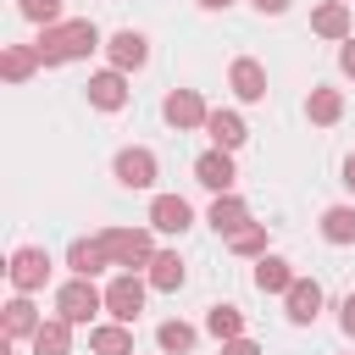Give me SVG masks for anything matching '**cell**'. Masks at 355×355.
<instances>
[{
    "instance_id": "1",
    "label": "cell",
    "mask_w": 355,
    "mask_h": 355,
    "mask_svg": "<svg viewBox=\"0 0 355 355\" xmlns=\"http://www.w3.org/2000/svg\"><path fill=\"white\" fill-rule=\"evenodd\" d=\"M100 44H105V39H100V28H94L89 17H67V22H55V28H39V39H33V50H39L44 67L89 61Z\"/></svg>"
},
{
    "instance_id": "2",
    "label": "cell",
    "mask_w": 355,
    "mask_h": 355,
    "mask_svg": "<svg viewBox=\"0 0 355 355\" xmlns=\"http://www.w3.org/2000/svg\"><path fill=\"white\" fill-rule=\"evenodd\" d=\"M94 239L105 244V255H111L116 272H150V261H155V239H150V227H100Z\"/></svg>"
},
{
    "instance_id": "3",
    "label": "cell",
    "mask_w": 355,
    "mask_h": 355,
    "mask_svg": "<svg viewBox=\"0 0 355 355\" xmlns=\"http://www.w3.org/2000/svg\"><path fill=\"white\" fill-rule=\"evenodd\" d=\"M100 311H105V288H94V277H67L55 288V316H67L72 327H94Z\"/></svg>"
},
{
    "instance_id": "4",
    "label": "cell",
    "mask_w": 355,
    "mask_h": 355,
    "mask_svg": "<svg viewBox=\"0 0 355 355\" xmlns=\"http://www.w3.org/2000/svg\"><path fill=\"white\" fill-rule=\"evenodd\" d=\"M144 294H150V277H144V272H116V277L105 283V316L133 327L139 311H144Z\"/></svg>"
},
{
    "instance_id": "5",
    "label": "cell",
    "mask_w": 355,
    "mask_h": 355,
    "mask_svg": "<svg viewBox=\"0 0 355 355\" xmlns=\"http://www.w3.org/2000/svg\"><path fill=\"white\" fill-rule=\"evenodd\" d=\"M111 178H116L122 189H155L161 161H155V150H144V144H122V150L111 155Z\"/></svg>"
},
{
    "instance_id": "6",
    "label": "cell",
    "mask_w": 355,
    "mask_h": 355,
    "mask_svg": "<svg viewBox=\"0 0 355 355\" xmlns=\"http://www.w3.org/2000/svg\"><path fill=\"white\" fill-rule=\"evenodd\" d=\"M6 277H11L17 294H39V288L50 283V250H39V244H17Z\"/></svg>"
},
{
    "instance_id": "7",
    "label": "cell",
    "mask_w": 355,
    "mask_h": 355,
    "mask_svg": "<svg viewBox=\"0 0 355 355\" xmlns=\"http://www.w3.org/2000/svg\"><path fill=\"white\" fill-rule=\"evenodd\" d=\"M161 116H166L178 133H189V128H205L211 105H205V94H200V89H172V94L161 100Z\"/></svg>"
},
{
    "instance_id": "8",
    "label": "cell",
    "mask_w": 355,
    "mask_h": 355,
    "mask_svg": "<svg viewBox=\"0 0 355 355\" xmlns=\"http://www.w3.org/2000/svg\"><path fill=\"white\" fill-rule=\"evenodd\" d=\"M83 94H89V105H94V111H122V105H128V72L100 67V72H89Z\"/></svg>"
},
{
    "instance_id": "9",
    "label": "cell",
    "mask_w": 355,
    "mask_h": 355,
    "mask_svg": "<svg viewBox=\"0 0 355 355\" xmlns=\"http://www.w3.org/2000/svg\"><path fill=\"white\" fill-rule=\"evenodd\" d=\"M150 227L183 239V233L194 227V205H189L183 194H155V200H150Z\"/></svg>"
},
{
    "instance_id": "10",
    "label": "cell",
    "mask_w": 355,
    "mask_h": 355,
    "mask_svg": "<svg viewBox=\"0 0 355 355\" xmlns=\"http://www.w3.org/2000/svg\"><path fill=\"white\" fill-rule=\"evenodd\" d=\"M105 55H111L116 72H139V67L150 61V39H144L139 28H116V33L105 39Z\"/></svg>"
},
{
    "instance_id": "11",
    "label": "cell",
    "mask_w": 355,
    "mask_h": 355,
    "mask_svg": "<svg viewBox=\"0 0 355 355\" xmlns=\"http://www.w3.org/2000/svg\"><path fill=\"white\" fill-rule=\"evenodd\" d=\"M283 316H288L294 327H311V322L322 316V283H316V277H294V288L283 294Z\"/></svg>"
},
{
    "instance_id": "12",
    "label": "cell",
    "mask_w": 355,
    "mask_h": 355,
    "mask_svg": "<svg viewBox=\"0 0 355 355\" xmlns=\"http://www.w3.org/2000/svg\"><path fill=\"white\" fill-rule=\"evenodd\" d=\"M233 155L227 150H205V155H194V183L200 189H211V194H233Z\"/></svg>"
},
{
    "instance_id": "13",
    "label": "cell",
    "mask_w": 355,
    "mask_h": 355,
    "mask_svg": "<svg viewBox=\"0 0 355 355\" xmlns=\"http://www.w3.org/2000/svg\"><path fill=\"white\" fill-rule=\"evenodd\" d=\"M227 89L244 100V105H255V100H266V67L255 61V55H239L233 67H227Z\"/></svg>"
},
{
    "instance_id": "14",
    "label": "cell",
    "mask_w": 355,
    "mask_h": 355,
    "mask_svg": "<svg viewBox=\"0 0 355 355\" xmlns=\"http://www.w3.org/2000/svg\"><path fill=\"white\" fill-rule=\"evenodd\" d=\"M39 327H44V316L33 311V300H28V294L6 300V311H0V338H11V344H17V338H33Z\"/></svg>"
},
{
    "instance_id": "15",
    "label": "cell",
    "mask_w": 355,
    "mask_h": 355,
    "mask_svg": "<svg viewBox=\"0 0 355 355\" xmlns=\"http://www.w3.org/2000/svg\"><path fill=\"white\" fill-rule=\"evenodd\" d=\"M205 222H211L222 239H233V233H244V227H250V205H244L239 194H216V200H211V211H205Z\"/></svg>"
},
{
    "instance_id": "16",
    "label": "cell",
    "mask_w": 355,
    "mask_h": 355,
    "mask_svg": "<svg viewBox=\"0 0 355 355\" xmlns=\"http://www.w3.org/2000/svg\"><path fill=\"white\" fill-rule=\"evenodd\" d=\"M105 266H111V255H105L100 239H72V244H67V272H72V277H100Z\"/></svg>"
},
{
    "instance_id": "17",
    "label": "cell",
    "mask_w": 355,
    "mask_h": 355,
    "mask_svg": "<svg viewBox=\"0 0 355 355\" xmlns=\"http://www.w3.org/2000/svg\"><path fill=\"white\" fill-rule=\"evenodd\" d=\"M311 33L344 44V39H349V6H344V0H322V6L311 11Z\"/></svg>"
},
{
    "instance_id": "18",
    "label": "cell",
    "mask_w": 355,
    "mask_h": 355,
    "mask_svg": "<svg viewBox=\"0 0 355 355\" xmlns=\"http://www.w3.org/2000/svg\"><path fill=\"white\" fill-rule=\"evenodd\" d=\"M205 133H211V150H227V155L250 139V128H244L239 111H211V116H205Z\"/></svg>"
},
{
    "instance_id": "19",
    "label": "cell",
    "mask_w": 355,
    "mask_h": 355,
    "mask_svg": "<svg viewBox=\"0 0 355 355\" xmlns=\"http://www.w3.org/2000/svg\"><path fill=\"white\" fill-rule=\"evenodd\" d=\"M33 355H72V322L67 316H44V327L28 338Z\"/></svg>"
},
{
    "instance_id": "20",
    "label": "cell",
    "mask_w": 355,
    "mask_h": 355,
    "mask_svg": "<svg viewBox=\"0 0 355 355\" xmlns=\"http://www.w3.org/2000/svg\"><path fill=\"white\" fill-rule=\"evenodd\" d=\"M89 349L94 355H133V327L128 322H94L89 327Z\"/></svg>"
},
{
    "instance_id": "21",
    "label": "cell",
    "mask_w": 355,
    "mask_h": 355,
    "mask_svg": "<svg viewBox=\"0 0 355 355\" xmlns=\"http://www.w3.org/2000/svg\"><path fill=\"white\" fill-rule=\"evenodd\" d=\"M39 67H44V61H39L33 44H6V50H0V78H6V83H28Z\"/></svg>"
},
{
    "instance_id": "22",
    "label": "cell",
    "mask_w": 355,
    "mask_h": 355,
    "mask_svg": "<svg viewBox=\"0 0 355 355\" xmlns=\"http://www.w3.org/2000/svg\"><path fill=\"white\" fill-rule=\"evenodd\" d=\"M144 277H150V288H161V294H178L189 272H183V255H178V250H155V261H150V272H144Z\"/></svg>"
},
{
    "instance_id": "23",
    "label": "cell",
    "mask_w": 355,
    "mask_h": 355,
    "mask_svg": "<svg viewBox=\"0 0 355 355\" xmlns=\"http://www.w3.org/2000/svg\"><path fill=\"white\" fill-rule=\"evenodd\" d=\"M294 277H300V272H294L283 255H261V261H255V288H261V294H288Z\"/></svg>"
},
{
    "instance_id": "24",
    "label": "cell",
    "mask_w": 355,
    "mask_h": 355,
    "mask_svg": "<svg viewBox=\"0 0 355 355\" xmlns=\"http://www.w3.org/2000/svg\"><path fill=\"white\" fill-rule=\"evenodd\" d=\"M155 344H161V355H194V344H200V327H189V322L166 316V322L155 327Z\"/></svg>"
},
{
    "instance_id": "25",
    "label": "cell",
    "mask_w": 355,
    "mask_h": 355,
    "mask_svg": "<svg viewBox=\"0 0 355 355\" xmlns=\"http://www.w3.org/2000/svg\"><path fill=\"white\" fill-rule=\"evenodd\" d=\"M305 116H311L316 128H333V122L344 116V94H338V89H327V83H322V89H311V94H305Z\"/></svg>"
},
{
    "instance_id": "26",
    "label": "cell",
    "mask_w": 355,
    "mask_h": 355,
    "mask_svg": "<svg viewBox=\"0 0 355 355\" xmlns=\"http://www.w3.org/2000/svg\"><path fill=\"white\" fill-rule=\"evenodd\" d=\"M205 333H211L216 344L244 338V311H239V305H227V300H222V305H211V311H205Z\"/></svg>"
},
{
    "instance_id": "27",
    "label": "cell",
    "mask_w": 355,
    "mask_h": 355,
    "mask_svg": "<svg viewBox=\"0 0 355 355\" xmlns=\"http://www.w3.org/2000/svg\"><path fill=\"white\" fill-rule=\"evenodd\" d=\"M322 239L327 244H355V205H327L322 211Z\"/></svg>"
},
{
    "instance_id": "28",
    "label": "cell",
    "mask_w": 355,
    "mask_h": 355,
    "mask_svg": "<svg viewBox=\"0 0 355 355\" xmlns=\"http://www.w3.org/2000/svg\"><path fill=\"white\" fill-rule=\"evenodd\" d=\"M227 250H233V255H244V261L272 255V250H266V222H250L244 233H233V239H227Z\"/></svg>"
},
{
    "instance_id": "29",
    "label": "cell",
    "mask_w": 355,
    "mask_h": 355,
    "mask_svg": "<svg viewBox=\"0 0 355 355\" xmlns=\"http://www.w3.org/2000/svg\"><path fill=\"white\" fill-rule=\"evenodd\" d=\"M17 11H22L33 28H55V22H67V17H61V0H17Z\"/></svg>"
},
{
    "instance_id": "30",
    "label": "cell",
    "mask_w": 355,
    "mask_h": 355,
    "mask_svg": "<svg viewBox=\"0 0 355 355\" xmlns=\"http://www.w3.org/2000/svg\"><path fill=\"white\" fill-rule=\"evenodd\" d=\"M338 72H344V78H355V33L338 44Z\"/></svg>"
},
{
    "instance_id": "31",
    "label": "cell",
    "mask_w": 355,
    "mask_h": 355,
    "mask_svg": "<svg viewBox=\"0 0 355 355\" xmlns=\"http://www.w3.org/2000/svg\"><path fill=\"white\" fill-rule=\"evenodd\" d=\"M338 327H344V338H355V294H344V305H338Z\"/></svg>"
},
{
    "instance_id": "32",
    "label": "cell",
    "mask_w": 355,
    "mask_h": 355,
    "mask_svg": "<svg viewBox=\"0 0 355 355\" xmlns=\"http://www.w3.org/2000/svg\"><path fill=\"white\" fill-rule=\"evenodd\" d=\"M222 355H261V344H255V338H227Z\"/></svg>"
},
{
    "instance_id": "33",
    "label": "cell",
    "mask_w": 355,
    "mask_h": 355,
    "mask_svg": "<svg viewBox=\"0 0 355 355\" xmlns=\"http://www.w3.org/2000/svg\"><path fill=\"white\" fill-rule=\"evenodd\" d=\"M250 6H255L261 17H283V11H288V0H250Z\"/></svg>"
},
{
    "instance_id": "34",
    "label": "cell",
    "mask_w": 355,
    "mask_h": 355,
    "mask_svg": "<svg viewBox=\"0 0 355 355\" xmlns=\"http://www.w3.org/2000/svg\"><path fill=\"white\" fill-rule=\"evenodd\" d=\"M338 172H344V189L355 194V155H344V166H338Z\"/></svg>"
},
{
    "instance_id": "35",
    "label": "cell",
    "mask_w": 355,
    "mask_h": 355,
    "mask_svg": "<svg viewBox=\"0 0 355 355\" xmlns=\"http://www.w3.org/2000/svg\"><path fill=\"white\" fill-rule=\"evenodd\" d=\"M194 6H200V11H227L233 0H194Z\"/></svg>"
},
{
    "instance_id": "36",
    "label": "cell",
    "mask_w": 355,
    "mask_h": 355,
    "mask_svg": "<svg viewBox=\"0 0 355 355\" xmlns=\"http://www.w3.org/2000/svg\"><path fill=\"white\" fill-rule=\"evenodd\" d=\"M344 6H349V0H344Z\"/></svg>"
}]
</instances>
